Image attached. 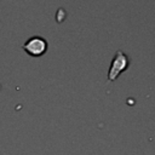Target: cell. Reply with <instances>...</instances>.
Returning <instances> with one entry per match:
<instances>
[{
    "mask_svg": "<svg viewBox=\"0 0 155 155\" xmlns=\"http://www.w3.org/2000/svg\"><path fill=\"white\" fill-rule=\"evenodd\" d=\"M128 65H130L128 56L125 54L121 50H117L116 53L114 54V58L108 70V81H115L121 73L128 69Z\"/></svg>",
    "mask_w": 155,
    "mask_h": 155,
    "instance_id": "cell-1",
    "label": "cell"
},
{
    "mask_svg": "<svg viewBox=\"0 0 155 155\" xmlns=\"http://www.w3.org/2000/svg\"><path fill=\"white\" fill-rule=\"evenodd\" d=\"M47 41L42 38V36H39V35H35V36H31L29 38L24 45H23V48L24 51L31 56V57H40L42 56L46 50H47Z\"/></svg>",
    "mask_w": 155,
    "mask_h": 155,
    "instance_id": "cell-2",
    "label": "cell"
}]
</instances>
